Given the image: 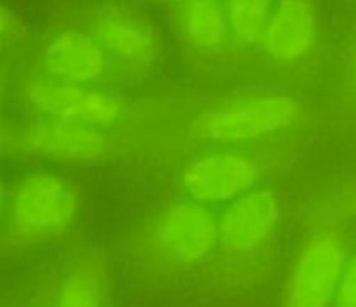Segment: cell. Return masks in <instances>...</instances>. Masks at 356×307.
<instances>
[{"mask_svg":"<svg viewBox=\"0 0 356 307\" xmlns=\"http://www.w3.org/2000/svg\"><path fill=\"white\" fill-rule=\"evenodd\" d=\"M86 196L72 172L29 165L9 179L0 248L35 254L67 244L84 217Z\"/></svg>","mask_w":356,"mask_h":307,"instance_id":"cell-1","label":"cell"},{"mask_svg":"<svg viewBox=\"0 0 356 307\" xmlns=\"http://www.w3.org/2000/svg\"><path fill=\"white\" fill-rule=\"evenodd\" d=\"M8 187H9V179L2 168H0V225H2V218H4V210H6V199H8Z\"/></svg>","mask_w":356,"mask_h":307,"instance_id":"cell-20","label":"cell"},{"mask_svg":"<svg viewBox=\"0 0 356 307\" xmlns=\"http://www.w3.org/2000/svg\"><path fill=\"white\" fill-rule=\"evenodd\" d=\"M353 250L346 227L307 229L290 254L280 307H334Z\"/></svg>","mask_w":356,"mask_h":307,"instance_id":"cell-5","label":"cell"},{"mask_svg":"<svg viewBox=\"0 0 356 307\" xmlns=\"http://www.w3.org/2000/svg\"><path fill=\"white\" fill-rule=\"evenodd\" d=\"M18 128L19 121L0 110V163L18 158Z\"/></svg>","mask_w":356,"mask_h":307,"instance_id":"cell-17","label":"cell"},{"mask_svg":"<svg viewBox=\"0 0 356 307\" xmlns=\"http://www.w3.org/2000/svg\"><path fill=\"white\" fill-rule=\"evenodd\" d=\"M171 32L197 56H217L234 47L222 0H191L170 11Z\"/></svg>","mask_w":356,"mask_h":307,"instance_id":"cell-13","label":"cell"},{"mask_svg":"<svg viewBox=\"0 0 356 307\" xmlns=\"http://www.w3.org/2000/svg\"><path fill=\"white\" fill-rule=\"evenodd\" d=\"M355 75H356V67H355Z\"/></svg>","mask_w":356,"mask_h":307,"instance_id":"cell-21","label":"cell"},{"mask_svg":"<svg viewBox=\"0 0 356 307\" xmlns=\"http://www.w3.org/2000/svg\"><path fill=\"white\" fill-rule=\"evenodd\" d=\"M271 158L267 147H201L178 168V194L218 211L267 183L275 168Z\"/></svg>","mask_w":356,"mask_h":307,"instance_id":"cell-4","label":"cell"},{"mask_svg":"<svg viewBox=\"0 0 356 307\" xmlns=\"http://www.w3.org/2000/svg\"><path fill=\"white\" fill-rule=\"evenodd\" d=\"M276 0H222L232 42L238 49H257Z\"/></svg>","mask_w":356,"mask_h":307,"instance_id":"cell-14","label":"cell"},{"mask_svg":"<svg viewBox=\"0 0 356 307\" xmlns=\"http://www.w3.org/2000/svg\"><path fill=\"white\" fill-rule=\"evenodd\" d=\"M18 105L23 119H54L108 133H118L129 117L128 101L119 91L58 83L37 70L19 84Z\"/></svg>","mask_w":356,"mask_h":307,"instance_id":"cell-6","label":"cell"},{"mask_svg":"<svg viewBox=\"0 0 356 307\" xmlns=\"http://www.w3.org/2000/svg\"><path fill=\"white\" fill-rule=\"evenodd\" d=\"M218 257L217 210L178 194L154 208L129 238V258L149 279L177 283Z\"/></svg>","mask_w":356,"mask_h":307,"instance_id":"cell-2","label":"cell"},{"mask_svg":"<svg viewBox=\"0 0 356 307\" xmlns=\"http://www.w3.org/2000/svg\"><path fill=\"white\" fill-rule=\"evenodd\" d=\"M114 269L107 251L95 244L65 250L37 307H112Z\"/></svg>","mask_w":356,"mask_h":307,"instance_id":"cell-10","label":"cell"},{"mask_svg":"<svg viewBox=\"0 0 356 307\" xmlns=\"http://www.w3.org/2000/svg\"><path fill=\"white\" fill-rule=\"evenodd\" d=\"M325 215L316 225H337L344 227L346 222L356 220V180L346 183L332 199L325 204Z\"/></svg>","mask_w":356,"mask_h":307,"instance_id":"cell-15","label":"cell"},{"mask_svg":"<svg viewBox=\"0 0 356 307\" xmlns=\"http://www.w3.org/2000/svg\"><path fill=\"white\" fill-rule=\"evenodd\" d=\"M318 37L316 0H276L259 49L278 67H296L313 54Z\"/></svg>","mask_w":356,"mask_h":307,"instance_id":"cell-12","label":"cell"},{"mask_svg":"<svg viewBox=\"0 0 356 307\" xmlns=\"http://www.w3.org/2000/svg\"><path fill=\"white\" fill-rule=\"evenodd\" d=\"M29 35L26 23L18 13L0 2V51H8L22 44Z\"/></svg>","mask_w":356,"mask_h":307,"instance_id":"cell-16","label":"cell"},{"mask_svg":"<svg viewBox=\"0 0 356 307\" xmlns=\"http://www.w3.org/2000/svg\"><path fill=\"white\" fill-rule=\"evenodd\" d=\"M334 307H356V248L348 262Z\"/></svg>","mask_w":356,"mask_h":307,"instance_id":"cell-18","label":"cell"},{"mask_svg":"<svg viewBox=\"0 0 356 307\" xmlns=\"http://www.w3.org/2000/svg\"><path fill=\"white\" fill-rule=\"evenodd\" d=\"M121 143L118 133L54 119L25 117L18 128V158L65 172L115 161L122 154Z\"/></svg>","mask_w":356,"mask_h":307,"instance_id":"cell-7","label":"cell"},{"mask_svg":"<svg viewBox=\"0 0 356 307\" xmlns=\"http://www.w3.org/2000/svg\"><path fill=\"white\" fill-rule=\"evenodd\" d=\"M37 72L72 86H105L112 65L88 28H61L47 37L37 60Z\"/></svg>","mask_w":356,"mask_h":307,"instance_id":"cell-11","label":"cell"},{"mask_svg":"<svg viewBox=\"0 0 356 307\" xmlns=\"http://www.w3.org/2000/svg\"><path fill=\"white\" fill-rule=\"evenodd\" d=\"M289 222L283 194L269 183L217 211L218 255L232 262H252L273 251Z\"/></svg>","mask_w":356,"mask_h":307,"instance_id":"cell-9","label":"cell"},{"mask_svg":"<svg viewBox=\"0 0 356 307\" xmlns=\"http://www.w3.org/2000/svg\"><path fill=\"white\" fill-rule=\"evenodd\" d=\"M304 119L302 101L289 91H248L201 108L187 133L201 147L259 149L302 129Z\"/></svg>","mask_w":356,"mask_h":307,"instance_id":"cell-3","label":"cell"},{"mask_svg":"<svg viewBox=\"0 0 356 307\" xmlns=\"http://www.w3.org/2000/svg\"><path fill=\"white\" fill-rule=\"evenodd\" d=\"M143 8H157V9H168V11H173L178 6H184L191 0H136Z\"/></svg>","mask_w":356,"mask_h":307,"instance_id":"cell-19","label":"cell"},{"mask_svg":"<svg viewBox=\"0 0 356 307\" xmlns=\"http://www.w3.org/2000/svg\"><path fill=\"white\" fill-rule=\"evenodd\" d=\"M93 33L112 65V75L143 77L157 65L163 51L161 32L136 0H102L89 15Z\"/></svg>","mask_w":356,"mask_h":307,"instance_id":"cell-8","label":"cell"}]
</instances>
